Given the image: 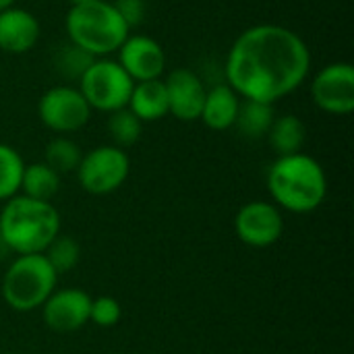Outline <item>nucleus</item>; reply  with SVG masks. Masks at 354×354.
Returning <instances> with one entry per match:
<instances>
[{
	"mask_svg": "<svg viewBox=\"0 0 354 354\" xmlns=\"http://www.w3.org/2000/svg\"><path fill=\"white\" fill-rule=\"evenodd\" d=\"M91 297L81 288L54 290L41 305L44 322L52 332L68 334L77 332L89 322Z\"/></svg>",
	"mask_w": 354,
	"mask_h": 354,
	"instance_id": "obj_11",
	"label": "nucleus"
},
{
	"mask_svg": "<svg viewBox=\"0 0 354 354\" xmlns=\"http://www.w3.org/2000/svg\"><path fill=\"white\" fill-rule=\"evenodd\" d=\"M133 85L135 81L127 71L116 60L108 58H95L79 79V91L89 108L108 114L127 108Z\"/></svg>",
	"mask_w": 354,
	"mask_h": 354,
	"instance_id": "obj_6",
	"label": "nucleus"
},
{
	"mask_svg": "<svg viewBox=\"0 0 354 354\" xmlns=\"http://www.w3.org/2000/svg\"><path fill=\"white\" fill-rule=\"evenodd\" d=\"M127 108L141 120L151 122L168 116V93L162 79L139 81L133 85Z\"/></svg>",
	"mask_w": 354,
	"mask_h": 354,
	"instance_id": "obj_16",
	"label": "nucleus"
},
{
	"mask_svg": "<svg viewBox=\"0 0 354 354\" xmlns=\"http://www.w3.org/2000/svg\"><path fill=\"white\" fill-rule=\"evenodd\" d=\"M39 39V21L25 8L0 10V50L8 54H25Z\"/></svg>",
	"mask_w": 354,
	"mask_h": 354,
	"instance_id": "obj_14",
	"label": "nucleus"
},
{
	"mask_svg": "<svg viewBox=\"0 0 354 354\" xmlns=\"http://www.w3.org/2000/svg\"><path fill=\"white\" fill-rule=\"evenodd\" d=\"M268 139H270L272 149L278 153V158L292 156L303 149L305 139H307V127L297 114H284V116L274 118L268 131Z\"/></svg>",
	"mask_w": 354,
	"mask_h": 354,
	"instance_id": "obj_17",
	"label": "nucleus"
},
{
	"mask_svg": "<svg viewBox=\"0 0 354 354\" xmlns=\"http://www.w3.org/2000/svg\"><path fill=\"white\" fill-rule=\"evenodd\" d=\"M141 131H143V122L129 108H120L116 112H110L108 133H110L116 147L124 149V147L135 145L141 137Z\"/></svg>",
	"mask_w": 354,
	"mask_h": 354,
	"instance_id": "obj_22",
	"label": "nucleus"
},
{
	"mask_svg": "<svg viewBox=\"0 0 354 354\" xmlns=\"http://www.w3.org/2000/svg\"><path fill=\"white\" fill-rule=\"evenodd\" d=\"M268 191L280 207L292 214H309L326 201L328 178L315 158L299 151L280 156L270 166Z\"/></svg>",
	"mask_w": 354,
	"mask_h": 354,
	"instance_id": "obj_2",
	"label": "nucleus"
},
{
	"mask_svg": "<svg viewBox=\"0 0 354 354\" xmlns=\"http://www.w3.org/2000/svg\"><path fill=\"white\" fill-rule=\"evenodd\" d=\"M23 170L25 162L21 153L10 145L0 143V201H8L21 191Z\"/></svg>",
	"mask_w": 354,
	"mask_h": 354,
	"instance_id": "obj_20",
	"label": "nucleus"
},
{
	"mask_svg": "<svg viewBox=\"0 0 354 354\" xmlns=\"http://www.w3.org/2000/svg\"><path fill=\"white\" fill-rule=\"evenodd\" d=\"M131 172V162L124 149L116 145H100L83 153L77 178L79 185L91 195H108L122 187Z\"/></svg>",
	"mask_w": 354,
	"mask_h": 354,
	"instance_id": "obj_7",
	"label": "nucleus"
},
{
	"mask_svg": "<svg viewBox=\"0 0 354 354\" xmlns=\"http://www.w3.org/2000/svg\"><path fill=\"white\" fill-rule=\"evenodd\" d=\"M46 164L56 174H66L79 168V162L83 158L79 145L66 137H56L46 145Z\"/></svg>",
	"mask_w": 354,
	"mask_h": 354,
	"instance_id": "obj_23",
	"label": "nucleus"
},
{
	"mask_svg": "<svg viewBox=\"0 0 354 354\" xmlns=\"http://www.w3.org/2000/svg\"><path fill=\"white\" fill-rule=\"evenodd\" d=\"M122 317V307L114 297H97L91 299L89 322L97 328H114Z\"/></svg>",
	"mask_w": 354,
	"mask_h": 354,
	"instance_id": "obj_25",
	"label": "nucleus"
},
{
	"mask_svg": "<svg viewBox=\"0 0 354 354\" xmlns=\"http://www.w3.org/2000/svg\"><path fill=\"white\" fill-rule=\"evenodd\" d=\"M4 354H15V353H4Z\"/></svg>",
	"mask_w": 354,
	"mask_h": 354,
	"instance_id": "obj_29",
	"label": "nucleus"
},
{
	"mask_svg": "<svg viewBox=\"0 0 354 354\" xmlns=\"http://www.w3.org/2000/svg\"><path fill=\"white\" fill-rule=\"evenodd\" d=\"M93 60H95V58L89 56L87 52H83L79 46L66 41V44H62V46L56 50V54H54V68H56L64 79H77V81H79Z\"/></svg>",
	"mask_w": 354,
	"mask_h": 354,
	"instance_id": "obj_24",
	"label": "nucleus"
},
{
	"mask_svg": "<svg viewBox=\"0 0 354 354\" xmlns=\"http://www.w3.org/2000/svg\"><path fill=\"white\" fill-rule=\"evenodd\" d=\"M37 116L50 131L58 135L83 129L91 118V108L79 87L54 85L37 102Z\"/></svg>",
	"mask_w": 354,
	"mask_h": 354,
	"instance_id": "obj_8",
	"label": "nucleus"
},
{
	"mask_svg": "<svg viewBox=\"0 0 354 354\" xmlns=\"http://www.w3.org/2000/svg\"><path fill=\"white\" fill-rule=\"evenodd\" d=\"M56 272L41 253L19 255L2 278V299L19 313L35 311L56 290Z\"/></svg>",
	"mask_w": 354,
	"mask_h": 354,
	"instance_id": "obj_5",
	"label": "nucleus"
},
{
	"mask_svg": "<svg viewBox=\"0 0 354 354\" xmlns=\"http://www.w3.org/2000/svg\"><path fill=\"white\" fill-rule=\"evenodd\" d=\"M71 6H79V4H89V2H97V0H68Z\"/></svg>",
	"mask_w": 354,
	"mask_h": 354,
	"instance_id": "obj_27",
	"label": "nucleus"
},
{
	"mask_svg": "<svg viewBox=\"0 0 354 354\" xmlns=\"http://www.w3.org/2000/svg\"><path fill=\"white\" fill-rule=\"evenodd\" d=\"M64 27L68 41L93 58H104L112 52H118V48L131 35L129 25L116 12L112 2L106 0L71 6Z\"/></svg>",
	"mask_w": 354,
	"mask_h": 354,
	"instance_id": "obj_4",
	"label": "nucleus"
},
{
	"mask_svg": "<svg viewBox=\"0 0 354 354\" xmlns=\"http://www.w3.org/2000/svg\"><path fill=\"white\" fill-rule=\"evenodd\" d=\"M58 189H60V174H56L46 162L25 166L21 178V191L25 197L37 201H52Z\"/></svg>",
	"mask_w": 354,
	"mask_h": 354,
	"instance_id": "obj_19",
	"label": "nucleus"
},
{
	"mask_svg": "<svg viewBox=\"0 0 354 354\" xmlns=\"http://www.w3.org/2000/svg\"><path fill=\"white\" fill-rule=\"evenodd\" d=\"M41 255L50 263V268L56 272V276H60V274L71 272L79 263V259H81V247H79V243L73 236L58 234L46 247V251Z\"/></svg>",
	"mask_w": 354,
	"mask_h": 354,
	"instance_id": "obj_21",
	"label": "nucleus"
},
{
	"mask_svg": "<svg viewBox=\"0 0 354 354\" xmlns=\"http://www.w3.org/2000/svg\"><path fill=\"white\" fill-rule=\"evenodd\" d=\"M315 106L334 116H346L354 110V68L348 62L324 66L311 81Z\"/></svg>",
	"mask_w": 354,
	"mask_h": 354,
	"instance_id": "obj_9",
	"label": "nucleus"
},
{
	"mask_svg": "<svg viewBox=\"0 0 354 354\" xmlns=\"http://www.w3.org/2000/svg\"><path fill=\"white\" fill-rule=\"evenodd\" d=\"M311 71L305 39L282 25L261 23L245 29L230 46L224 75L243 100L274 104L299 89Z\"/></svg>",
	"mask_w": 354,
	"mask_h": 354,
	"instance_id": "obj_1",
	"label": "nucleus"
},
{
	"mask_svg": "<svg viewBox=\"0 0 354 354\" xmlns=\"http://www.w3.org/2000/svg\"><path fill=\"white\" fill-rule=\"evenodd\" d=\"M15 4V0H0V10H4V8H10Z\"/></svg>",
	"mask_w": 354,
	"mask_h": 354,
	"instance_id": "obj_28",
	"label": "nucleus"
},
{
	"mask_svg": "<svg viewBox=\"0 0 354 354\" xmlns=\"http://www.w3.org/2000/svg\"><path fill=\"white\" fill-rule=\"evenodd\" d=\"M241 97L228 83H218L205 93L203 110L199 120L212 131H226L234 127L236 114H239Z\"/></svg>",
	"mask_w": 354,
	"mask_h": 354,
	"instance_id": "obj_15",
	"label": "nucleus"
},
{
	"mask_svg": "<svg viewBox=\"0 0 354 354\" xmlns=\"http://www.w3.org/2000/svg\"><path fill=\"white\" fill-rule=\"evenodd\" d=\"M60 234V214L50 201L15 195L0 212V239L17 255H39Z\"/></svg>",
	"mask_w": 354,
	"mask_h": 354,
	"instance_id": "obj_3",
	"label": "nucleus"
},
{
	"mask_svg": "<svg viewBox=\"0 0 354 354\" xmlns=\"http://www.w3.org/2000/svg\"><path fill=\"white\" fill-rule=\"evenodd\" d=\"M116 62L127 71V75L135 83L151 81L162 77L166 68V52L149 35H129L124 44L118 48Z\"/></svg>",
	"mask_w": 354,
	"mask_h": 354,
	"instance_id": "obj_12",
	"label": "nucleus"
},
{
	"mask_svg": "<svg viewBox=\"0 0 354 354\" xmlns=\"http://www.w3.org/2000/svg\"><path fill=\"white\" fill-rule=\"evenodd\" d=\"M0 243H2V239H0Z\"/></svg>",
	"mask_w": 354,
	"mask_h": 354,
	"instance_id": "obj_30",
	"label": "nucleus"
},
{
	"mask_svg": "<svg viewBox=\"0 0 354 354\" xmlns=\"http://www.w3.org/2000/svg\"><path fill=\"white\" fill-rule=\"evenodd\" d=\"M112 6L122 17V21L129 25V29L141 25L143 19H145V12H147L145 0H114Z\"/></svg>",
	"mask_w": 354,
	"mask_h": 354,
	"instance_id": "obj_26",
	"label": "nucleus"
},
{
	"mask_svg": "<svg viewBox=\"0 0 354 354\" xmlns=\"http://www.w3.org/2000/svg\"><path fill=\"white\" fill-rule=\"evenodd\" d=\"M236 236L255 249H266L278 243L284 230L282 214L276 205L268 201H251L245 203L234 218Z\"/></svg>",
	"mask_w": 354,
	"mask_h": 354,
	"instance_id": "obj_10",
	"label": "nucleus"
},
{
	"mask_svg": "<svg viewBox=\"0 0 354 354\" xmlns=\"http://www.w3.org/2000/svg\"><path fill=\"white\" fill-rule=\"evenodd\" d=\"M274 118H276L274 116V104L241 100L234 127L247 139H261V137H268V131H270Z\"/></svg>",
	"mask_w": 354,
	"mask_h": 354,
	"instance_id": "obj_18",
	"label": "nucleus"
},
{
	"mask_svg": "<svg viewBox=\"0 0 354 354\" xmlns=\"http://www.w3.org/2000/svg\"><path fill=\"white\" fill-rule=\"evenodd\" d=\"M164 85L168 93V114L185 122L199 120L207 93L203 79L191 68H174L164 79Z\"/></svg>",
	"mask_w": 354,
	"mask_h": 354,
	"instance_id": "obj_13",
	"label": "nucleus"
}]
</instances>
